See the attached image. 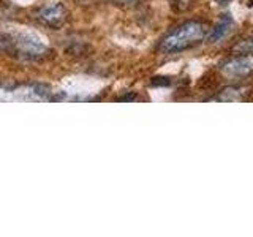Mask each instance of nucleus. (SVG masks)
Masks as SVG:
<instances>
[{
	"instance_id": "f257e3e1",
	"label": "nucleus",
	"mask_w": 253,
	"mask_h": 237,
	"mask_svg": "<svg viewBox=\"0 0 253 237\" xmlns=\"http://www.w3.org/2000/svg\"><path fill=\"white\" fill-rule=\"evenodd\" d=\"M209 27L201 21H187L179 24L171 32H168L163 38L158 49L165 54H176L201 43L204 38H208Z\"/></svg>"
},
{
	"instance_id": "f03ea898",
	"label": "nucleus",
	"mask_w": 253,
	"mask_h": 237,
	"mask_svg": "<svg viewBox=\"0 0 253 237\" xmlns=\"http://www.w3.org/2000/svg\"><path fill=\"white\" fill-rule=\"evenodd\" d=\"M0 47L6 52L19 54L26 59H38L47 51L46 44L37 35L32 34H13V35H0Z\"/></svg>"
},
{
	"instance_id": "7ed1b4c3",
	"label": "nucleus",
	"mask_w": 253,
	"mask_h": 237,
	"mask_svg": "<svg viewBox=\"0 0 253 237\" xmlns=\"http://www.w3.org/2000/svg\"><path fill=\"white\" fill-rule=\"evenodd\" d=\"M49 87L21 85L13 89H0V101H44L49 98Z\"/></svg>"
},
{
	"instance_id": "20e7f679",
	"label": "nucleus",
	"mask_w": 253,
	"mask_h": 237,
	"mask_svg": "<svg viewBox=\"0 0 253 237\" xmlns=\"http://www.w3.org/2000/svg\"><path fill=\"white\" fill-rule=\"evenodd\" d=\"M220 71L223 76L231 79L245 78L253 73V54L239 52L233 57H228L220 63Z\"/></svg>"
},
{
	"instance_id": "39448f33",
	"label": "nucleus",
	"mask_w": 253,
	"mask_h": 237,
	"mask_svg": "<svg viewBox=\"0 0 253 237\" xmlns=\"http://www.w3.org/2000/svg\"><path fill=\"white\" fill-rule=\"evenodd\" d=\"M37 18L42 21V24H44V26L57 29L67 21V10L62 3H52V5L43 6L42 10L37 13Z\"/></svg>"
},
{
	"instance_id": "423d86ee",
	"label": "nucleus",
	"mask_w": 253,
	"mask_h": 237,
	"mask_svg": "<svg viewBox=\"0 0 253 237\" xmlns=\"http://www.w3.org/2000/svg\"><path fill=\"white\" fill-rule=\"evenodd\" d=\"M233 26H234L233 16L229 14V13L221 14V18L217 21V24L213 26V29L209 30L208 41L209 43H218V41H221V40L228 37V34L231 32Z\"/></svg>"
},
{
	"instance_id": "0eeeda50",
	"label": "nucleus",
	"mask_w": 253,
	"mask_h": 237,
	"mask_svg": "<svg viewBox=\"0 0 253 237\" xmlns=\"http://www.w3.org/2000/svg\"><path fill=\"white\" fill-rule=\"evenodd\" d=\"M213 100L217 101H239L242 100V89L241 87H236V85H228L225 87V89H221L215 97H213Z\"/></svg>"
},
{
	"instance_id": "6e6552de",
	"label": "nucleus",
	"mask_w": 253,
	"mask_h": 237,
	"mask_svg": "<svg viewBox=\"0 0 253 237\" xmlns=\"http://www.w3.org/2000/svg\"><path fill=\"white\" fill-rule=\"evenodd\" d=\"M234 51L244 52V54H253V37L245 38L234 46Z\"/></svg>"
},
{
	"instance_id": "1a4fd4ad",
	"label": "nucleus",
	"mask_w": 253,
	"mask_h": 237,
	"mask_svg": "<svg viewBox=\"0 0 253 237\" xmlns=\"http://www.w3.org/2000/svg\"><path fill=\"white\" fill-rule=\"evenodd\" d=\"M113 2H116V3H133V2H136V0H113Z\"/></svg>"
},
{
	"instance_id": "9d476101",
	"label": "nucleus",
	"mask_w": 253,
	"mask_h": 237,
	"mask_svg": "<svg viewBox=\"0 0 253 237\" xmlns=\"http://www.w3.org/2000/svg\"><path fill=\"white\" fill-rule=\"evenodd\" d=\"M217 2H218L220 5H226V3L229 2V0H217Z\"/></svg>"
}]
</instances>
